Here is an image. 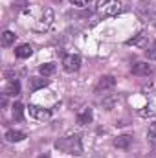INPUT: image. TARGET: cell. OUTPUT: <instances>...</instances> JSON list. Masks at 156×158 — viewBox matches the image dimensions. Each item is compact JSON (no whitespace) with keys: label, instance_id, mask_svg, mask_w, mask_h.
I'll list each match as a JSON object with an SVG mask.
<instances>
[{"label":"cell","instance_id":"cell-12","mask_svg":"<svg viewBox=\"0 0 156 158\" xmlns=\"http://www.w3.org/2000/svg\"><path fill=\"white\" fill-rule=\"evenodd\" d=\"M92 109H84L83 112H79L77 114V123L79 125H86V123H90L92 121Z\"/></svg>","mask_w":156,"mask_h":158},{"label":"cell","instance_id":"cell-4","mask_svg":"<svg viewBox=\"0 0 156 158\" xmlns=\"http://www.w3.org/2000/svg\"><path fill=\"white\" fill-rule=\"evenodd\" d=\"M79 66H81V57H79L77 53H70V55H66L64 59H63V68L66 70V72H77Z\"/></svg>","mask_w":156,"mask_h":158},{"label":"cell","instance_id":"cell-16","mask_svg":"<svg viewBox=\"0 0 156 158\" xmlns=\"http://www.w3.org/2000/svg\"><path fill=\"white\" fill-rule=\"evenodd\" d=\"M39 72H40V76H44V77H48V76H51V74L55 72V64H51V63H46V64H40V66H39Z\"/></svg>","mask_w":156,"mask_h":158},{"label":"cell","instance_id":"cell-18","mask_svg":"<svg viewBox=\"0 0 156 158\" xmlns=\"http://www.w3.org/2000/svg\"><path fill=\"white\" fill-rule=\"evenodd\" d=\"M154 114H156V110L151 105H149V107H143V109L140 110V116H142V118H153Z\"/></svg>","mask_w":156,"mask_h":158},{"label":"cell","instance_id":"cell-22","mask_svg":"<svg viewBox=\"0 0 156 158\" xmlns=\"http://www.w3.org/2000/svg\"><path fill=\"white\" fill-rule=\"evenodd\" d=\"M153 22H154V28H156V15H154V19H153Z\"/></svg>","mask_w":156,"mask_h":158},{"label":"cell","instance_id":"cell-8","mask_svg":"<svg viewBox=\"0 0 156 158\" xmlns=\"http://www.w3.org/2000/svg\"><path fill=\"white\" fill-rule=\"evenodd\" d=\"M130 143H132V136L130 134H121V136H117L114 140V147H117V149H127Z\"/></svg>","mask_w":156,"mask_h":158},{"label":"cell","instance_id":"cell-20","mask_svg":"<svg viewBox=\"0 0 156 158\" xmlns=\"http://www.w3.org/2000/svg\"><path fill=\"white\" fill-rule=\"evenodd\" d=\"M145 55H147V59L156 61V42L151 46V48H147V50H145Z\"/></svg>","mask_w":156,"mask_h":158},{"label":"cell","instance_id":"cell-1","mask_svg":"<svg viewBox=\"0 0 156 158\" xmlns=\"http://www.w3.org/2000/svg\"><path fill=\"white\" fill-rule=\"evenodd\" d=\"M55 149L66 155H74L79 156L83 153V143H81V136L79 134H66L63 138H59L55 142Z\"/></svg>","mask_w":156,"mask_h":158},{"label":"cell","instance_id":"cell-7","mask_svg":"<svg viewBox=\"0 0 156 158\" xmlns=\"http://www.w3.org/2000/svg\"><path fill=\"white\" fill-rule=\"evenodd\" d=\"M153 72V68L147 64V63H136L134 66H132V74L134 76H149Z\"/></svg>","mask_w":156,"mask_h":158},{"label":"cell","instance_id":"cell-15","mask_svg":"<svg viewBox=\"0 0 156 158\" xmlns=\"http://www.w3.org/2000/svg\"><path fill=\"white\" fill-rule=\"evenodd\" d=\"M15 39H17V35H15L13 31H4V33H2V46H4V48L11 46V44L15 42Z\"/></svg>","mask_w":156,"mask_h":158},{"label":"cell","instance_id":"cell-6","mask_svg":"<svg viewBox=\"0 0 156 158\" xmlns=\"http://www.w3.org/2000/svg\"><path fill=\"white\" fill-rule=\"evenodd\" d=\"M30 109V116H33L35 119H48L50 116H51V112L48 110V109H42V107H37V105H30L28 107Z\"/></svg>","mask_w":156,"mask_h":158},{"label":"cell","instance_id":"cell-10","mask_svg":"<svg viewBox=\"0 0 156 158\" xmlns=\"http://www.w3.org/2000/svg\"><path fill=\"white\" fill-rule=\"evenodd\" d=\"M24 138H26V134H24L22 131H15V129H11V131L6 132V140L11 142V143H15V142H22Z\"/></svg>","mask_w":156,"mask_h":158},{"label":"cell","instance_id":"cell-11","mask_svg":"<svg viewBox=\"0 0 156 158\" xmlns=\"http://www.w3.org/2000/svg\"><path fill=\"white\" fill-rule=\"evenodd\" d=\"M4 92H6V96H18L20 94V83L18 81H9Z\"/></svg>","mask_w":156,"mask_h":158},{"label":"cell","instance_id":"cell-13","mask_svg":"<svg viewBox=\"0 0 156 158\" xmlns=\"http://www.w3.org/2000/svg\"><path fill=\"white\" fill-rule=\"evenodd\" d=\"M145 42H147V35H143V33H138L136 37H132V39L127 40L129 46H143Z\"/></svg>","mask_w":156,"mask_h":158},{"label":"cell","instance_id":"cell-5","mask_svg":"<svg viewBox=\"0 0 156 158\" xmlns=\"http://www.w3.org/2000/svg\"><path fill=\"white\" fill-rule=\"evenodd\" d=\"M51 22H53V11H51L50 7H46V9L42 11V15H40L39 24L35 26V30H37V31H46V30L51 26Z\"/></svg>","mask_w":156,"mask_h":158},{"label":"cell","instance_id":"cell-3","mask_svg":"<svg viewBox=\"0 0 156 158\" xmlns=\"http://www.w3.org/2000/svg\"><path fill=\"white\" fill-rule=\"evenodd\" d=\"M114 86H116V79L112 77V76H103V77L97 81V85H96V94H99V96L103 94V96H105V94H107L109 90H112Z\"/></svg>","mask_w":156,"mask_h":158},{"label":"cell","instance_id":"cell-19","mask_svg":"<svg viewBox=\"0 0 156 158\" xmlns=\"http://www.w3.org/2000/svg\"><path fill=\"white\" fill-rule=\"evenodd\" d=\"M147 138H149L153 143H156V121L151 123V127H149V131H147Z\"/></svg>","mask_w":156,"mask_h":158},{"label":"cell","instance_id":"cell-9","mask_svg":"<svg viewBox=\"0 0 156 158\" xmlns=\"http://www.w3.org/2000/svg\"><path fill=\"white\" fill-rule=\"evenodd\" d=\"M31 53H33V48H31L30 44H20V46L15 50V55H17L18 59H28Z\"/></svg>","mask_w":156,"mask_h":158},{"label":"cell","instance_id":"cell-2","mask_svg":"<svg viewBox=\"0 0 156 158\" xmlns=\"http://www.w3.org/2000/svg\"><path fill=\"white\" fill-rule=\"evenodd\" d=\"M96 9L101 17H116L121 11V4L117 0H97Z\"/></svg>","mask_w":156,"mask_h":158},{"label":"cell","instance_id":"cell-14","mask_svg":"<svg viewBox=\"0 0 156 158\" xmlns=\"http://www.w3.org/2000/svg\"><path fill=\"white\" fill-rule=\"evenodd\" d=\"M48 85V79H40V77H31L30 79V90H39L42 86Z\"/></svg>","mask_w":156,"mask_h":158},{"label":"cell","instance_id":"cell-17","mask_svg":"<svg viewBox=\"0 0 156 158\" xmlns=\"http://www.w3.org/2000/svg\"><path fill=\"white\" fill-rule=\"evenodd\" d=\"M13 118L17 119V121H22L24 119V107L20 103H15L13 105Z\"/></svg>","mask_w":156,"mask_h":158},{"label":"cell","instance_id":"cell-21","mask_svg":"<svg viewBox=\"0 0 156 158\" xmlns=\"http://www.w3.org/2000/svg\"><path fill=\"white\" fill-rule=\"evenodd\" d=\"M74 6H77V7H84V6H88V2L90 0H70Z\"/></svg>","mask_w":156,"mask_h":158}]
</instances>
